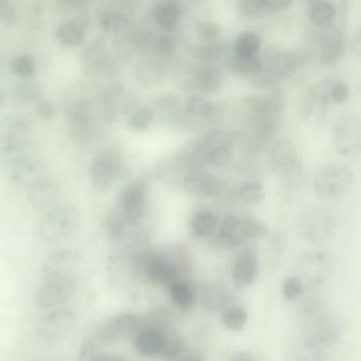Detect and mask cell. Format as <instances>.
<instances>
[{
    "label": "cell",
    "mask_w": 361,
    "mask_h": 361,
    "mask_svg": "<svg viewBox=\"0 0 361 361\" xmlns=\"http://www.w3.org/2000/svg\"><path fill=\"white\" fill-rule=\"evenodd\" d=\"M220 238L224 243L230 246H239L248 240L245 219L237 216H228L223 220Z\"/></svg>",
    "instance_id": "cell-24"
},
{
    "label": "cell",
    "mask_w": 361,
    "mask_h": 361,
    "mask_svg": "<svg viewBox=\"0 0 361 361\" xmlns=\"http://www.w3.org/2000/svg\"><path fill=\"white\" fill-rule=\"evenodd\" d=\"M33 114L41 122H52L58 116V109L53 102L39 97L37 102L33 103Z\"/></svg>",
    "instance_id": "cell-46"
},
{
    "label": "cell",
    "mask_w": 361,
    "mask_h": 361,
    "mask_svg": "<svg viewBox=\"0 0 361 361\" xmlns=\"http://www.w3.org/2000/svg\"><path fill=\"white\" fill-rule=\"evenodd\" d=\"M197 34L199 39L204 43H214L220 35V27L214 22H204L198 24Z\"/></svg>",
    "instance_id": "cell-49"
},
{
    "label": "cell",
    "mask_w": 361,
    "mask_h": 361,
    "mask_svg": "<svg viewBox=\"0 0 361 361\" xmlns=\"http://www.w3.org/2000/svg\"><path fill=\"white\" fill-rule=\"evenodd\" d=\"M298 163L297 147L293 142L281 139L273 144L268 154V165L275 175H289L295 170Z\"/></svg>",
    "instance_id": "cell-14"
},
{
    "label": "cell",
    "mask_w": 361,
    "mask_h": 361,
    "mask_svg": "<svg viewBox=\"0 0 361 361\" xmlns=\"http://www.w3.org/2000/svg\"><path fill=\"white\" fill-rule=\"evenodd\" d=\"M202 304L208 310L216 311L224 308L229 300V292L225 285L221 283H213L204 287L202 291Z\"/></svg>",
    "instance_id": "cell-29"
},
{
    "label": "cell",
    "mask_w": 361,
    "mask_h": 361,
    "mask_svg": "<svg viewBox=\"0 0 361 361\" xmlns=\"http://www.w3.org/2000/svg\"><path fill=\"white\" fill-rule=\"evenodd\" d=\"M77 292V281L74 276H55L41 278L34 292V304L39 310L66 306Z\"/></svg>",
    "instance_id": "cell-4"
},
{
    "label": "cell",
    "mask_w": 361,
    "mask_h": 361,
    "mask_svg": "<svg viewBox=\"0 0 361 361\" xmlns=\"http://www.w3.org/2000/svg\"><path fill=\"white\" fill-rule=\"evenodd\" d=\"M147 199V185L143 181H136L123 189L119 197L118 210L129 225L138 224L143 218Z\"/></svg>",
    "instance_id": "cell-9"
},
{
    "label": "cell",
    "mask_w": 361,
    "mask_h": 361,
    "mask_svg": "<svg viewBox=\"0 0 361 361\" xmlns=\"http://www.w3.org/2000/svg\"><path fill=\"white\" fill-rule=\"evenodd\" d=\"M122 170L120 151L114 147L102 148L97 152L89 165V179L100 193L112 189Z\"/></svg>",
    "instance_id": "cell-5"
},
{
    "label": "cell",
    "mask_w": 361,
    "mask_h": 361,
    "mask_svg": "<svg viewBox=\"0 0 361 361\" xmlns=\"http://www.w3.org/2000/svg\"><path fill=\"white\" fill-rule=\"evenodd\" d=\"M136 77L144 87L155 85L164 74L162 66L156 60H143L136 66Z\"/></svg>",
    "instance_id": "cell-31"
},
{
    "label": "cell",
    "mask_w": 361,
    "mask_h": 361,
    "mask_svg": "<svg viewBox=\"0 0 361 361\" xmlns=\"http://www.w3.org/2000/svg\"><path fill=\"white\" fill-rule=\"evenodd\" d=\"M334 146L344 156L358 154L361 148V125L358 118L346 116L336 122L333 131Z\"/></svg>",
    "instance_id": "cell-10"
},
{
    "label": "cell",
    "mask_w": 361,
    "mask_h": 361,
    "mask_svg": "<svg viewBox=\"0 0 361 361\" xmlns=\"http://www.w3.org/2000/svg\"><path fill=\"white\" fill-rule=\"evenodd\" d=\"M170 296L173 304L180 310H190L195 304V293L185 281L176 280L171 283Z\"/></svg>",
    "instance_id": "cell-32"
},
{
    "label": "cell",
    "mask_w": 361,
    "mask_h": 361,
    "mask_svg": "<svg viewBox=\"0 0 361 361\" xmlns=\"http://www.w3.org/2000/svg\"><path fill=\"white\" fill-rule=\"evenodd\" d=\"M56 37L65 47H79L84 41L85 31L83 27L77 22H66L58 27Z\"/></svg>",
    "instance_id": "cell-33"
},
{
    "label": "cell",
    "mask_w": 361,
    "mask_h": 361,
    "mask_svg": "<svg viewBox=\"0 0 361 361\" xmlns=\"http://www.w3.org/2000/svg\"><path fill=\"white\" fill-rule=\"evenodd\" d=\"M174 1L183 14L188 10L193 9L197 5L199 0H174Z\"/></svg>",
    "instance_id": "cell-56"
},
{
    "label": "cell",
    "mask_w": 361,
    "mask_h": 361,
    "mask_svg": "<svg viewBox=\"0 0 361 361\" xmlns=\"http://www.w3.org/2000/svg\"><path fill=\"white\" fill-rule=\"evenodd\" d=\"M185 350H187V341L183 336L176 335V334L169 335L166 333L160 356L166 359L178 358L185 352Z\"/></svg>",
    "instance_id": "cell-43"
},
{
    "label": "cell",
    "mask_w": 361,
    "mask_h": 361,
    "mask_svg": "<svg viewBox=\"0 0 361 361\" xmlns=\"http://www.w3.org/2000/svg\"><path fill=\"white\" fill-rule=\"evenodd\" d=\"M350 95V89L344 81H337L333 83L331 88V100L335 104L346 103Z\"/></svg>",
    "instance_id": "cell-52"
},
{
    "label": "cell",
    "mask_w": 361,
    "mask_h": 361,
    "mask_svg": "<svg viewBox=\"0 0 361 361\" xmlns=\"http://www.w3.org/2000/svg\"><path fill=\"white\" fill-rule=\"evenodd\" d=\"M221 319L224 327L229 331L239 332L247 325L248 312L243 306L233 304L224 308Z\"/></svg>",
    "instance_id": "cell-35"
},
{
    "label": "cell",
    "mask_w": 361,
    "mask_h": 361,
    "mask_svg": "<svg viewBox=\"0 0 361 361\" xmlns=\"http://www.w3.org/2000/svg\"><path fill=\"white\" fill-rule=\"evenodd\" d=\"M80 225V214L70 204H56L46 210L37 225L39 238L46 243L58 244L74 237Z\"/></svg>",
    "instance_id": "cell-1"
},
{
    "label": "cell",
    "mask_w": 361,
    "mask_h": 361,
    "mask_svg": "<svg viewBox=\"0 0 361 361\" xmlns=\"http://www.w3.org/2000/svg\"><path fill=\"white\" fill-rule=\"evenodd\" d=\"M337 11L336 8L329 1L320 0L318 3L312 6V10L310 12V20L314 26L320 29L327 28V27L333 26L334 20H335Z\"/></svg>",
    "instance_id": "cell-36"
},
{
    "label": "cell",
    "mask_w": 361,
    "mask_h": 361,
    "mask_svg": "<svg viewBox=\"0 0 361 361\" xmlns=\"http://www.w3.org/2000/svg\"><path fill=\"white\" fill-rule=\"evenodd\" d=\"M135 108V101L127 91L122 88H110L102 95L98 114L104 122L112 124Z\"/></svg>",
    "instance_id": "cell-11"
},
{
    "label": "cell",
    "mask_w": 361,
    "mask_h": 361,
    "mask_svg": "<svg viewBox=\"0 0 361 361\" xmlns=\"http://www.w3.org/2000/svg\"><path fill=\"white\" fill-rule=\"evenodd\" d=\"M246 229H247L248 239H254V238L260 237L265 233V226L256 220V218L245 219Z\"/></svg>",
    "instance_id": "cell-54"
},
{
    "label": "cell",
    "mask_w": 361,
    "mask_h": 361,
    "mask_svg": "<svg viewBox=\"0 0 361 361\" xmlns=\"http://www.w3.org/2000/svg\"><path fill=\"white\" fill-rule=\"evenodd\" d=\"M39 147L32 139L0 145V166L13 168L22 163L37 158Z\"/></svg>",
    "instance_id": "cell-15"
},
{
    "label": "cell",
    "mask_w": 361,
    "mask_h": 361,
    "mask_svg": "<svg viewBox=\"0 0 361 361\" xmlns=\"http://www.w3.org/2000/svg\"><path fill=\"white\" fill-rule=\"evenodd\" d=\"M223 83V75L215 67L204 66L195 73V85L198 89L206 93H214L220 89Z\"/></svg>",
    "instance_id": "cell-26"
},
{
    "label": "cell",
    "mask_w": 361,
    "mask_h": 361,
    "mask_svg": "<svg viewBox=\"0 0 361 361\" xmlns=\"http://www.w3.org/2000/svg\"><path fill=\"white\" fill-rule=\"evenodd\" d=\"M354 185L352 170L341 163H327L317 169L314 191L321 199L333 200L344 197Z\"/></svg>",
    "instance_id": "cell-3"
},
{
    "label": "cell",
    "mask_w": 361,
    "mask_h": 361,
    "mask_svg": "<svg viewBox=\"0 0 361 361\" xmlns=\"http://www.w3.org/2000/svg\"><path fill=\"white\" fill-rule=\"evenodd\" d=\"M129 223L118 207L110 210L105 221L106 236L110 241L118 242L124 239Z\"/></svg>",
    "instance_id": "cell-34"
},
{
    "label": "cell",
    "mask_w": 361,
    "mask_h": 361,
    "mask_svg": "<svg viewBox=\"0 0 361 361\" xmlns=\"http://www.w3.org/2000/svg\"><path fill=\"white\" fill-rule=\"evenodd\" d=\"M185 111L196 118H209L214 112V105L206 97L192 95L185 103Z\"/></svg>",
    "instance_id": "cell-42"
},
{
    "label": "cell",
    "mask_w": 361,
    "mask_h": 361,
    "mask_svg": "<svg viewBox=\"0 0 361 361\" xmlns=\"http://www.w3.org/2000/svg\"><path fill=\"white\" fill-rule=\"evenodd\" d=\"M265 60L270 70L279 76L293 74L301 64V58L293 52L281 51L275 47L267 48Z\"/></svg>",
    "instance_id": "cell-22"
},
{
    "label": "cell",
    "mask_w": 361,
    "mask_h": 361,
    "mask_svg": "<svg viewBox=\"0 0 361 361\" xmlns=\"http://www.w3.org/2000/svg\"><path fill=\"white\" fill-rule=\"evenodd\" d=\"M47 175L48 169L46 165L41 161L33 158L11 168L9 179L13 186L28 189L31 185Z\"/></svg>",
    "instance_id": "cell-17"
},
{
    "label": "cell",
    "mask_w": 361,
    "mask_h": 361,
    "mask_svg": "<svg viewBox=\"0 0 361 361\" xmlns=\"http://www.w3.org/2000/svg\"><path fill=\"white\" fill-rule=\"evenodd\" d=\"M10 6L7 0H0V18H4L9 13Z\"/></svg>",
    "instance_id": "cell-59"
},
{
    "label": "cell",
    "mask_w": 361,
    "mask_h": 361,
    "mask_svg": "<svg viewBox=\"0 0 361 361\" xmlns=\"http://www.w3.org/2000/svg\"><path fill=\"white\" fill-rule=\"evenodd\" d=\"M228 67L232 72L237 73V74L254 75L262 72L264 64L258 56L239 57V56L235 55L229 60Z\"/></svg>",
    "instance_id": "cell-39"
},
{
    "label": "cell",
    "mask_w": 361,
    "mask_h": 361,
    "mask_svg": "<svg viewBox=\"0 0 361 361\" xmlns=\"http://www.w3.org/2000/svg\"><path fill=\"white\" fill-rule=\"evenodd\" d=\"M179 361H204L202 358H200L197 355H190V356L183 357Z\"/></svg>",
    "instance_id": "cell-61"
},
{
    "label": "cell",
    "mask_w": 361,
    "mask_h": 361,
    "mask_svg": "<svg viewBox=\"0 0 361 361\" xmlns=\"http://www.w3.org/2000/svg\"><path fill=\"white\" fill-rule=\"evenodd\" d=\"M9 66L12 73L22 79H31L37 70L34 60L29 54L16 55L15 57L12 58Z\"/></svg>",
    "instance_id": "cell-41"
},
{
    "label": "cell",
    "mask_w": 361,
    "mask_h": 361,
    "mask_svg": "<svg viewBox=\"0 0 361 361\" xmlns=\"http://www.w3.org/2000/svg\"><path fill=\"white\" fill-rule=\"evenodd\" d=\"M32 124L27 116L12 114L0 118V145L30 139Z\"/></svg>",
    "instance_id": "cell-16"
},
{
    "label": "cell",
    "mask_w": 361,
    "mask_h": 361,
    "mask_svg": "<svg viewBox=\"0 0 361 361\" xmlns=\"http://www.w3.org/2000/svg\"><path fill=\"white\" fill-rule=\"evenodd\" d=\"M30 361H50V360H47V359L37 358V359H33V360H30Z\"/></svg>",
    "instance_id": "cell-63"
},
{
    "label": "cell",
    "mask_w": 361,
    "mask_h": 361,
    "mask_svg": "<svg viewBox=\"0 0 361 361\" xmlns=\"http://www.w3.org/2000/svg\"><path fill=\"white\" fill-rule=\"evenodd\" d=\"M338 338H339V325L336 319H321V321L317 323L314 338L310 342L316 346L320 344V346H329L335 343Z\"/></svg>",
    "instance_id": "cell-30"
},
{
    "label": "cell",
    "mask_w": 361,
    "mask_h": 361,
    "mask_svg": "<svg viewBox=\"0 0 361 361\" xmlns=\"http://www.w3.org/2000/svg\"><path fill=\"white\" fill-rule=\"evenodd\" d=\"M233 154L228 146H216L206 154V162L215 167H226L232 162Z\"/></svg>",
    "instance_id": "cell-45"
},
{
    "label": "cell",
    "mask_w": 361,
    "mask_h": 361,
    "mask_svg": "<svg viewBox=\"0 0 361 361\" xmlns=\"http://www.w3.org/2000/svg\"><path fill=\"white\" fill-rule=\"evenodd\" d=\"M303 282L299 277L289 276L282 283V294L288 301L297 299L303 293Z\"/></svg>",
    "instance_id": "cell-47"
},
{
    "label": "cell",
    "mask_w": 361,
    "mask_h": 361,
    "mask_svg": "<svg viewBox=\"0 0 361 361\" xmlns=\"http://www.w3.org/2000/svg\"><path fill=\"white\" fill-rule=\"evenodd\" d=\"M96 361H127L122 357L117 356L114 354H108V353H100Z\"/></svg>",
    "instance_id": "cell-58"
},
{
    "label": "cell",
    "mask_w": 361,
    "mask_h": 361,
    "mask_svg": "<svg viewBox=\"0 0 361 361\" xmlns=\"http://www.w3.org/2000/svg\"><path fill=\"white\" fill-rule=\"evenodd\" d=\"M69 1H76V0H69Z\"/></svg>",
    "instance_id": "cell-64"
},
{
    "label": "cell",
    "mask_w": 361,
    "mask_h": 361,
    "mask_svg": "<svg viewBox=\"0 0 361 361\" xmlns=\"http://www.w3.org/2000/svg\"><path fill=\"white\" fill-rule=\"evenodd\" d=\"M239 196L242 201L247 204H260L264 201L265 191L258 182H247L239 187Z\"/></svg>",
    "instance_id": "cell-44"
},
{
    "label": "cell",
    "mask_w": 361,
    "mask_h": 361,
    "mask_svg": "<svg viewBox=\"0 0 361 361\" xmlns=\"http://www.w3.org/2000/svg\"><path fill=\"white\" fill-rule=\"evenodd\" d=\"M6 102H7V97H6L5 91L0 88V110L5 107Z\"/></svg>",
    "instance_id": "cell-60"
},
{
    "label": "cell",
    "mask_w": 361,
    "mask_h": 361,
    "mask_svg": "<svg viewBox=\"0 0 361 361\" xmlns=\"http://www.w3.org/2000/svg\"><path fill=\"white\" fill-rule=\"evenodd\" d=\"M67 130L80 145H89L99 139L100 129L88 100L78 99L66 104L64 109Z\"/></svg>",
    "instance_id": "cell-2"
},
{
    "label": "cell",
    "mask_w": 361,
    "mask_h": 361,
    "mask_svg": "<svg viewBox=\"0 0 361 361\" xmlns=\"http://www.w3.org/2000/svg\"><path fill=\"white\" fill-rule=\"evenodd\" d=\"M331 264V256L327 252H310L302 257L299 267L308 281L319 283L329 274Z\"/></svg>",
    "instance_id": "cell-19"
},
{
    "label": "cell",
    "mask_w": 361,
    "mask_h": 361,
    "mask_svg": "<svg viewBox=\"0 0 361 361\" xmlns=\"http://www.w3.org/2000/svg\"><path fill=\"white\" fill-rule=\"evenodd\" d=\"M41 93L39 83L28 79L16 83L12 88L11 95L15 103L26 105V104H33L37 102L41 97Z\"/></svg>",
    "instance_id": "cell-28"
},
{
    "label": "cell",
    "mask_w": 361,
    "mask_h": 361,
    "mask_svg": "<svg viewBox=\"0 0 361 361\" xmlns=\"http://www.w3.org/2000/svg\"><path fill=\"white\" fill-rule=\"evenodd\" d=\"M141 327V320L133 313H120L100 323L93 329V339L98 346H112L133 336Z\"/></svg>",
    "instance_id": "cell-7"
},
{
    "label": "cell",
    "mask_w": 361,
    "mask_h": 361,
    "mask_svg": "<svg viewBox=\"0 0 361 361\" xmlns=\"http://www.w3.org/2000/svg\"><path fill=\"white\" fill-rule=\"evenodd\" d=\"M183 189L193 197L212 198L218 195L222 183L218 177L194 172L183 179Z\"/></svg>",
    "instance_id": "cell-21"
},
{
    "label": "cell",
    "mask_w": 361,
    "mask_h": 361,
    "mask_svg": "<svg viewBox=\"0 0 361 361\" xmlns=\"http://www.w3.org/2000/svg\"><path fill=\"white\" fill-rule=\"evenodd\" d=\"M223 53H224V49L222 47L212 45V43L206 46V47L198 48L195 51L196 57L206 62L218 60V58L222 57Z\"/></svg>",
    "instance_id": "cell-51"
},
{
    "label": "cell",
    "mask_w": 361,
    "mask_h": 361,
    "mask_svg": "<svg viewBox=\"0 0 361 361\" xmlns=\"http://www.w3.org/2000/svg\"><path fill=\"white\" fill-rule=\"evenodd\" d=\"M258 264L256 254L246 252L235 261L232 268V279L235 285L246 287L251 285L258 277Z\"/></svg>",
    "instance_id": "cell-23"
},
{
    "label": "cell",
    "mask_w": 361,
    "mask_h": 361,
    "mask_svg": "<svg viewBox=\"0 0 361 361\" xmlns=\"http://www.w3.org/2000/svg\"><path fill=\"white\" fill-rule=\"evenodd\" d=\"M155 48L162 55H171L176 51V41L170 35H162L156 39Z\"/></svg>",
    "instance_id": "cell-53"
},
{
    "label": "cell",
    "mask_w": 361,
    "mask_h": 361,
    "mask_svg": "<svg viewBox=\"0 0 361 361\" xmlns=\"http://www.w3.org/2000/svg\"><path fill=\"white\" fill-rule=\"evenodd\" d=\"M229 361H254V357L250 353L247 352H237L231 356Z\"/></svg>",
    "instance_id": "cell-57"
},
{
    "label": "cell",
    "mask_w": 361,
    "mask_h": 361,
    "mask_svg": "<svg viewBox=\"0 0 361 361\" xmlns=\"http://www.w3.org/2000/svg\"><path fill=\"white\" fill-rule=\"evenodd\" d=\"M81 254L72 248H64L51 252L41 267V278L55 276H74L78 265L80 264Z\"/></svg>",
    "instance_id": "cell-12"
},
{
    "label": "cell",
    "mask_w": 361,
    "mask_h": 361,
    "mask_svg": "<svg viewBox=\"0 0 361 361\" xmlns=\"http://www.w3.org/2000/svg\"><path fill=\"white\" fill-rule=\"evenodd\" d=\"M98 24L102 30L114 34L124 32L131 26V22L124 14L114 11H105L100 14Z\"/></svg>",
    "instance_id": "cell-37"
},
{
    "label": "cell",
    "mask_w": 361,
    "mask_h": 361,
    "mask_svg": "<svg viewBox=\"0 0 361 361\" xmlns=\"http://www.w3.org/2000/svg\"><path fill=\"white\" fill-rule=\"evenodd\" d=\"M126 116L127 127L135 131L147 130L154 121V112L150 108H135Z\"/></svg>",
    "instance_id": "cell-40"
},
{
    "label": "cell",
    "mask_w": 361,
    "mask_h": 361,
    "mask_svg": "<svg viewBox=\"0 0 361 361\" xmlns=\"http://www.w3.org/2000/svg\"><path fill=\"white\" fill-rule=\"evenodd\" d=\"M99 354V346L95 340L91 337L85 338L79 348L77 361H96Z\"/></svg>",
    "instance_id": "cell-48"
},
{
    "label": "cell",
    "mask_w": 361,
    "mask_h": 361,
    "mask_svg": "<svg viewBox=\"0 0 361 361\" xmlns=\"http://www.w3.org/2000/svg\"><path fill=\"white\" fill-rule=\"evenodd\" d=\"M218 217L212 212L202 210L197 212L190 222V229L196 238H208L218 229Z\"/></svg>",
    "instance_id": "cell-27"
},
{
    "label": "cell",
    "mask_w": 361,
    "mask_h": 361,
    "mask_svg": "<svg viewBox=\"0 0 361 361\" xmlns=\"http://www.w3.org/2000/svg\"><path fill=\"white\" fill-rule=\"evenodd\" d=\"M304 3L308 4V5L314 6L315 4L318 3L320 0H303Z\"/></svg>",
    "instance_id": "cell-62"
},
{
    "label": "cell",
    "mask_w": 361,
    "mask_h": 361,
    "mask_svg": "<svg viewBox=\"0 0 361 361\" xmlns=\"http://www.w3.org/2000/svg\"><path fill=\"white\" fill-rule=\"evenodd\" d=\"M293 0H262L263 7L268 11L277 12L289 7Z\"/></svg>",
    "instance_id": "cell-55"
},
{
    "label": "cell",
    "mask_w": 361,
    "mask_h": 361,
    "mask_svg": "<svg viewBox=\"0 0 361 361\" xmlns=\"http://www.w3.org/2000/svg\"><path fill=\"white\" fill-rule=\"evenodd\" d=\"M322 47V62L327 66H334L341 60L344 52L343 35L339 29L331 26L322 29L319 35Z\"/></svg>",
    "instance_id": "cell-20"
},
{
    "label": "cell",
    "mask_w": 361,
    "mask_h": 361,
    "mask_svg": "<svg viewBox=\"0 0 361 361\" xmlns=\"http://www.w3.org/2000/svg\"><path fill=\"white\" fill-rule=\"evenodd\" d=\"M264 11L262 0H239V12L244 18H258Z\"/></svg>",
    "instance_id": "cell-50"
},
{
    "label": "cell",
    "mask_w": 361,
    "mask_h": 361,
    "mask_svg": "<svg viewBox=\"0 0 361 361\" xmlns=\"http://www.w3.org/2000/svg\"><path fill=\"white\" fill-rule=\"evenodd\" d=\"M261 49V39L252 32H244L235 39V55L239 57H254L258 56Z\"/></svg>",
    "instance_id": "cell-38"
},
{
    "label": "cell",
    "mask_w": 361,
    "mask_h": 361,
    "mask_svg": "<svg viewBox=\"0 0 361 361\" xmlns=\"http://www.w3.org/2000/svg\"><path fill=\"white\" fill-rule=\"evenodd\" d=\"M60 197V186L49 175L39 179L27 189V201L35 210L46 212L58 204Z\"/></svg>",
    "instance_id": "cell-13"
},
{
    "label": "cell",
    "mask_w": 361,
    "mask_h": 361,
    "mask_svg": "<svg viewBox=\"0 0 361 361\" xmlns=\"http://www.w3.org/2000/svg\"><path fill=\"white\" fill-rule=\"evenodd\" d=\"M133 346L142 356H158L162 353L166 338V332L162 329L152 327H141L133 335Z\"/></svg>",
    "instance_id": "cell-18"
},
{
    "label": "cell",
    "mask_w": 361,
    "mask_h": 361,
    "mask_svg": "<svg viewBox=\"0 0 361 361\" xmlns=\"http://www.w3.org/2000/svg\"><path fill=\"white\" fill-rule=\"evenodd\" d=\"M76 323V313L67 306L44 311L35 322V332L44 339L53 340L66 335Z\"/></svg>",
    "instance_id": "cell-8"
},
{
    "label": "cell",
    "mask_w": 361,
    "mask_h": 361,
    "mask_svg": "<svg viewBox=\"0 0 361 361\" xmlns=\"http://www.w3.org/2000/svg\"><path fill=\"white\" fill-rule=\"evenodd\" d=\"M337 225L335 212L324 206L308 208L300 218L302 236L314 243L329 239L335 233Z\"/></svg>",
    "instance_id": "cell-6"
},
{
    "label": "cell",
    "mask_w": 361,
    "mask_h": 361,
    "mask_svg": "<svg viewBox=\"0 0 361 361\" xmlns=\"http://www.w3.org/2000/svg\"><path fill=\"white\" fill-rule=\"evenodd\" d=\"M183 12L174 0H160L153 9L154 20L164 30L172 31L176 28Z\"/></svg>",
    "instance_id": "cell-25"
}]
</instances>
